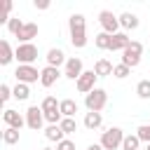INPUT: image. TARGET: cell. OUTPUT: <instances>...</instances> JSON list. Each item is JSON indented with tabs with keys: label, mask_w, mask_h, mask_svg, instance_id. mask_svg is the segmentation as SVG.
Returning a JSON list of instances; mask_svg holds the SVG:
<instances>
[{
	"label": "cell",
	"mask_w": 150,
	"mask_h": 150,
	"mask_svg": "<svg viewBox=\"0 0 150 150\" xmlns=\"http://www.w3.org/2000/svg\"><path fill=\"white\" fill-rule=\"evenodd\" d=\"M14 38H19V45H28V42H33V38H38V23L26 21V23L21 26V30H19Z\"/></svg>",
	"instance_id": "obj_12"
},
{
	"label": "cell",
	"mask_w": 150,
	"mask_h": 150,
	"mask_svg": "<svg viewBox=\"0 0 150 150\" xmlns=\"http://www.w3.org/2000/svg\"><path fill=\"white\" fill-rule=\"evenodd\" d=\"M9 12H12V2H9V0H2V14H0V21H2V23H7V21L12 19Z\"/></svg>",
	"instance_id": "obj_32"
},
{
	"label": "cell",
	"mask_w": 150,
	"mask_h": 150,
	"mask_svg": "<svg viewBox=\"0 0 150 150\" xmlns=\"http://www.w3.org/2000/svg\"><path fill=\"white\" fill-rule=\"evenodd\" d=\"M94 45L98 47V49H110V45H112V35H108V33H98V35H94Z\"/></svg>",
	"instance_id": "obj_24"
},
{
	"label": "cell",
	"mask_w": 150,
	"mask_h": 150,
	"mask_svg": "<svg viewBox=\"0 0 150 150\" xmlns=\"http://www.w3.org/2000/svg\"><path fill=\"white\" fill-rule=\"evenodd\" d=\"M129 73H131V68H129V66H124V63H117V66H115V70H112V75H115L117 80H124Z\"/></svg>",
	"instance_id": "obj_31"
},
{
	"label": "cell",
	"mask_w": 150,
	"mask_h": 150,
	"mask_svg": "<svg viewBox=\"0 0 150 150\" xmlns=\"http://www.w3.org/2000/svg\"><path fill=\"white\" fill-rule=\"evenodd\" d=\"M112 70H115V66H112L108 59H98V61L94 63V73H96V77H108V75H112Z\"/></svg>",
	"instance_id": "obj_19"
},
{
	"label": "cell",
	"mask_w": 150,
	"mask_h": 150,
	"mask_svg": "<svg viewBox=\"0 0 150 150\" xmlns=\"http://www.w3.org/2000/svg\"><path fill=\"white\" fill-rule=\"evenodd\" d=\"M23 23H26V21H21L19 16H12V19L7 21V30H9L12 35H16V33L21 30V26H23Z\"/></svg>",
	"instance_id": "obj_30"
},
{
	"label": "cell",
	"mask_w": 150,
	"mask_h": 150,
	"mask_svg": "<svg viewBox=\"0 0 150 150\" xmlns=\"http://www.w3.org/2000/svg\"><path fill=\"white\" fill-rule=\"evenodd\" d=\"M47 66H52V68H59V66H66V61H68V56H66V52L61 49V47H52L49 52H47Z\"/></svg>",
	"instance_id": "obj_14"
},
{
	"label": "cell",
	"mask_w": 150,
	"mask_h": 150,
	"mask_svg": "<svg viewBox=\"0 0 150 150\" xmlns=\"http://www.w3.org/2000/svg\"><path fill=\"white\" fill-rule=\"evenodd\" d=\"M45 138L59 145V143H61V141L66 138V134H63V129H61V124H49V127L45 129Z\"/></svg>",
	"instance_id": "obj_17"
},
{
	"label": "cell",
	"mask_w": 150,
	"mask_h": 150,
	"mask_svg": "<svg viewBox=\"0 0 150 150\" xmlns=\"http://www.w3.org/2000/svg\"><path fill=\"white\" fill-rule=\"evenodd\" d=\"M33 7H35V9H40V12H45V9H49V0H35V2H33Z\"/></svg>",
	"instance_id": "obj_35"
},
{
	"label": "cell",
	"mask_w": 150,
	"mask_h": 150,
	"mask_svg": "<svg viewBox=\"0 0 150 150\" xmlns=\"http://www.w3.org/2000/svg\"><path fill=\"white\" fill-rule=\"evenodd\" d=\"M14 59H16V56H14L12 45H9L7 40H2V42H0V66H9Z\"/></svg>",
	"instance_id": "obj_18"
},
{
	"label": "cell",
	"mask_w": 150,
	"mask_h": 150,
	"mask_svg": "<svg viewBox=\"0 0 150 150\" xmlns=\"http://www.w3.org/2000/svg\"><path fill=\"white\" fill-rule=\"evenodd\" d=\"M42 124H45V112H42V108H40V105H28V110H26V127L33 129V131H40Z\"/></svg>",
	"instance_id": "obj_8"
},
{
	"label": "cell",
	"mask_w": 150,
	"mask_h": 150,
	"mask_svg": "<svg viewBox=\"0 0 150 150\" xmlns=\"http://www.w3.org/2000/svg\"><path fill=\"white\" fill-rule=\"evenodd\" d=\"M82 73H84V68H82V59H80V56H68V61H66V66H63V75H66L68 80L77 82Z\"/></svg>",
	"instance_id": "obj_9"
},
{
	"label": "cell",
	"mask_w": 150,
	"mask_h": 150,
	"mask_svg": "<svg viewBox=\"0 0 150 150\" xmlns=\"http://www.w3.org/2000/svg\"><path fill=\"white\" fill-rule=\"evenodd\" d=\"M96 80H98V77H96V73H94V70H84V73L80 75V80L75 82V87H77V91H80V94H84V96H87L89 91H94V89H96Z\"/></svg>",
	"instance_id": "obj_10"
},
{
	"label": "cell",
	"mask_w": 150,
	"mask_h": 150,
	"mask_svg": "<svg viewBox=\"0 0 150 150\" xmlns=\"http://www.w3.org/2000/svg\"><path fill=\"white\" fill-rule=\"evenodd\" d=\"M129 45H131L129 35H127L124 30H120V33H115V35H112V45H110V52H124Z\"/></svg>",
	"instance_id": "obj_15"
},
{
	"label": "cell",
	"mask_w": 150,
	"mask_h": 150,
	"mask_svg": "<svg viewBox=\"0 0 150 150\" xmlns=\"http://www.w3.org/2000/svg\"><path fill=\"white\" fill-rule=\"evenodd\" d=\"M141 56H143V45L138 40H131V45L122 52V63L129 68H136L141 63Z\"/></svg>",
	"instance_id": "obj_4"
},
{
	"label": "cell",
	"mask_w": 150,
	"mask_h": 150,
	"mask_svg": "<svg viewBox=\"0 0 150 150\" xmlns=\"http://www.w3.org/2000/svg\"><path fill=\"white\" fill-rule=\"evenodd\" d=\"M2 143H5V145H16V143H19V129L5 127V131H2Z\"/></svg>",
	"instance_id": "obj_23"
},
{
	"label": "cell",
	"mask_w": 150,
	"mask_h": 150,
	"mask_svg": "<svg viewBox=\"0 0 150 150\" xmlns=\"http://www.w3.org/2000/svg\"><path fill=\"white\" fill-rule=\"evenodd\" d=\"M124 131L120 129V127H110V129H105L103 134H101V148L103 150H117V148H122V141H124Z\"/></svg>",
	"instance_id": "obj_3"
},
{
	"label": "cell",
	"mask_w": 150,
	"mask_h": 150,
	"mask_svg": "<svg viewBox=\"0 0 150 150\" xmlns=\"http://www.w3.org/2000/svg\"><path fill=\"white\" fill-rule=\"evenodd\" d=\"M42 150H56V148H42Z\"/></svg>",
	"instance_id": "obj_37"
},
{
	"label": "cell",
	"mask_w": 150,
	"mask_h": 150,
	"mask_svg": "<svg viewBox=\"0 0 150 150\" xmlns=\"http://www.w3.org/2000/svg\"><path fill=\"white\" fill-rule=\"evenodd\" d=\"M59 103L61 101H56V96H45L40 108H42V112H52V110H59Z\"/></svg>",
	"instance_id": "obj_26"
},
{
	"label": "cell",
	"mask_w": 150,
	"mask_h": 150,
	"mask_svg": "<svg viewBox=\"0 0 150 150\" xmlns=\"http://www.w3.org/2000/svg\"><path fill=\"white\" fill-rule=\"evenodd\" d=\"M56 150H75V143H73L70 138H63V141L56 145Z\"/></svg>",
	"instance_id": "obj_34"
},
{
	"label": "cell",
	"mask_w": 150,
	"mask_h": 150,
	"mask_svg": "<svg viewBox=\"0 0 150 150\" xmlns=\"http://www.w3.org/2000/svg\"><path fill=\"white\" fill-rule=\"evenodd\" d=\"M98 23H101V28H103V33H108V35H115V33H120V16H115L110 9H101L98 12Z\"/></svg>",
	"instance_id": "obj_5"
},
{
	"label": "cell",
	"mask_w": 150,
	"mask_h": 150,
	"mask_svg": "<svg viewBox=\"0 0 150 150\" xmlns=\"http://www.w3.org/2000/svg\"><path fill=\"white\" fill-rule=\"evenodd\" d=\"M105 103H108V91L101 89V87H96L94 91H89V94L84 96V108H87V112H101V110L105 108Z\"/></svg>",
	"instance_id": "obj_2"
},
{
	"label": "cell",
	"mask_w": 150,
	"mask_h": 150,
	"mask_svg": "<svg viewBox=\"0 0 150 150\" xmlns=\"http://www.w3.org/2000/svg\"><path fill=\"white\" fill-rule=\"evenodd\" d=\"M138 23H141V21H138V16H136L134 12H122V14H120V26H122L124 30H136Z\"/></svg>",
	"instance_id": "obj_16"
},
{
	"label": "cell",
	"mask_w": 150,
	"mask_h": 150,
	"mask_svg": "<svg viewBox=\"0 0 150 150\" xmlns=\"http://www.w3.org/2000/svg\"><path fill=\"white\" fill-rule=\"evenodd\" d=\"M59 108H61V115H63V117H75V112L80 110V105H77L75 98H61Z\"/></svg>",
	"instance_id": "obj_20"
},
{
	"label": "cell",
	"mask_w": 150,
	"mask_h": 150,
	"mask_svg": "<svg viewBox=\"0 0 150 150\" xmlns=\"http://www.w3.org/2000/svg\"><path fill=\"white\" fill-rule=\"evenodd\" d=\"M68 33H70V45L75 49L87 47V21H84V16L80 12L70 14V19H68Z\"/></svg>",
	"instance_id": "obj_1"
},
{
	"label": "cell",
	"mask_w": 150,
	"mask_h": 150,
	"mask_svg": "<svg viewBox=\"0 0 150 150\" xmlns=\"http://www.w3.org/2000/svg\"><path fill=\"white\" fill-rule=\"evenodd\" d=\"M2 122H5L7 127H12V129H19V131H21V129L26 127V115H21V112L7 108V110L2 112Z\"/></svg>",
	"instance_id": "obj_11"
},
{
	"label": "cell",
	"mask_w": 150,
	"mask_h": 150,
	"mask_svg": "<svg viewBox=\"0 0 150 150\" xmlns=\"http://www.w3.org/2000/svg\"><path fill=\"white\" fill-rule=\"evenodd\" d=\"M101 124H103V115H101V112H84V127H87L89 131L101 129Z\"/></svg>",
	"instance_id": "obj_21"
},
{
	"label": "cell",
	"mask_w": 150,
	"mask_h": 150,
	"mask_svg": "<svg viewBox=\"0 0 150 150\" xmlns=\"http://www.w3.org/2000/svg\"><path fill=\"white\" fill-rule=\"evenodd\" d=\"M61 75H63V73H61L59 68L45 66V68H42V73H40V84H42L45 89H49V87H54V84H56V80H59Z\"/></svg>",
	"instance_id": "obj_13"
},
{
	"label": "cell",
	"mask_w": 150,
	"mask_h": 150,
	"mask_svg": "<svg viewBox=\"0 0 150 150\" xmlns=\"http://www.w3.org/2000/svg\"><path fill=\"white\" fill-rule=\"evenodd\" d=\"M40 73L35 66H16L14 70V77L16 82H23V84H33V82H40Z\"/></svg>",
	"instance_id": "obj_7"
},
{
	"label": "cell",
	"mask_w": 150,
	"mask_h": 150,
	"mask_svg": "<svg viewBox=\"0 0 150 150\" xmlns=\"http://www.w3.org/2000/svg\"><path fill=\"white\" fill-rule=\"evenodd\" d=\"M12 96H14V94H12V87H9V84H0V101L7 103Z\"/></svg>",
	"instance_id": "obj_33"
},
{
	"label": "cell",
	"mask_w": 150,
	"mask_h": 150,
	"mask_svg": "<svg viewBox=\"0 0 150 150\" xmlns=\"http://www.w3.org/2000/svg\"><path fill=\"white\" fill-rule=\"evenodd\" d=\"M136 94H138V98L148 101V98H150V80H141V82L136 84Z\"/></svg>",
	"instance_id": "obj_28"
},
{
	"label": "cell",
	"mask_w": 150,
	"mask_h": 150,
	"mask_svg": "<svg viewBox=\"0 0 150 150\" xmlns=\"http://www.w3.org/2000/svg\"><path fill=\"white\" fill-rule=\"evenodd\" d=\"M14 56H16L19 66H33V61L38 59V47H35L33 42H28V45H16Z\"/></svg>",
	"instance_id": "obj_6"
},
{
	"label": "cell",
	"mask_w": 150,
	"mask_h": 150,
	"mask_svg": "<svg viewBox=\"0 0 150 150\" xmlns=\"http://www.w3.org/2000/svg\"><path fill=\"white\" fill-rule=\"evenodd\" d=\"M87 150H103V148H101V143H91Z\"/></svg>",
	"instance_id": "obj_36"
},
{
	"label": "cell",
	"mask_w": 150,
	"mask_h": 150,
	"mask_svg": "<svg viewBox=\"0 0 150 150\" xmlns=\"http://www.w3.org/2000/svg\"><path fill=\"white\" fill-rule=\"evenodd\" d=\"M12 94H14V98H16V101H28V96H30V84L16 82V84L12 87Z\"/></svg>",
	"instance_id": "obj_22"
},
{
	"label": "cell",
	"mask_w": 150,
	"mask_h": 150,
	"mask_svg": "<svg viewBox=\"0 0 150 150\" xmlns=\"http://www.w3.org/2000/svg\"><path fill=\"white\" fill-rule=\"evenodd\" d=\"M136 136L141 138V143L150 145V124H141V127L136 129Z\"/></svg>",
	"instance_id": "obj_29"
},
{
	"label": "cell",
	"mask_w": 150,
	"mask_h": 150,
	"mask_svg": "<svg viewBox=\"0 0 150 150\" xmlns=\"http://www.w3.org/2000/svg\"><path fill=\"white\" fill-rule=\"evenodd\" d=\"M61 129H63L66 136L75 134V131H77V120H75V117H63V120H61Z\"/></svg>",
	"instance_id": "obj_27"
},
{
	"label": "cell",
	"mask_w": 150,
	"mask_h": 150,
	"mask_svg": "<svg viewBox=\"0 0 150 150\" xmlns=\"http://www.w3.org/2000/svg\"><path fill=\"white\" fill-rule=\"evenodd\" d=\"M141 148V138L136 134H127L122 141V150H138Z\"/></svg>",
	"instance_id": "obj_25"
},
{
	"label": "cell",
	"mask_w": 150,
	"mask_h": 150,
	"mask_svg": "<svg viewBox=\"0 0 150 150\" xmlns=\"http://www.w3.org/2000/svg\"><path fill=\"white\" fill-rule=\"evenodd\" d=\"M145 150H150V145H145Z\"/></svg>",
	"instance_id": "obj_38"
}]
</instances>
